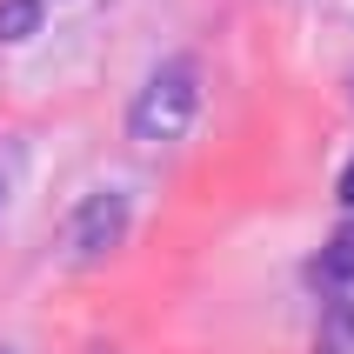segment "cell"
Returning a JSON list of instances; mask_svg holds the SVG:
<instances>
[{"label":"cell","instance_id":"1","mask_svg":"<svg viewBox=\"0 0 354 354\" xmlns=\"http://www.w3.org/2000/svg\"><path fill=\"white\" fill-rule=\"evenodd\" d=\"M194 114H201V67L194 60H160L127 107V134L140 147H174V140H187Z\"/></svg>","mask_w":354,"mask_h":354},{"label":"cell","instance_id":"2","mask_svg":"<svg viewBox=\"0 0 354 354\" xmlns=\"http://www.w3.org/2000/svg\"><path fill=\"white\" fill-rule=\"evenodd\" d=\"M120 241H127V194H114V187L87 194L74 207V221H67V248H74V261H107Z\"/></svg>","mask_w":354,"mask_h":354},{"label":"cell","instance_id":"3","mask_svg":"<svg viewBox=\"0 0 354 354\" xmlns=\"http://www.w3.org/2000/svg\"><path fill=\"white\" fill-rule=\"evenodd\" d=\"M321 281H328V288H354V221L321 248Z\"/></svg>","mask_w":354,"mask_h":354},{"label":"cell","instance_id":"4","mask_svg":"<svg viewBox=\"0 0 354 354\" xmlns=\"http://www.w3.org/2000/svg\"><path fill=\"white\" fill-rule=\"evenodd\" d=\"M40 34V0H0V40L20 47V40Z\"/></svg>","mask_w":354,"mask_h":354},{"label":"cell","instance_id":"5","mask_svg":"<svg viewBox=\"0 0 354 354\" xmlns=\"http://www.w3.org/2000/svg\"><path fill=\"white\" fill-rule=\"evenodd\" d=\"M348 348H354V308L348 301H328V321H321L315 354H348Z\"/></svg>","mask_w":354,"mask_h":354},{"label":"cell","instance_id":"6","mask_svg":"<svg viewBox=\"0 0 354 354\" xmlns=\"http://www.w3.org/2000/svg\"><path fill=\"white\" fill-rule=\"evenodd\" d=\"M341 207H354V160L341 167Z\"/></svg>","mask_w":354,"mask_h":354},{"label":"cell","instance_id":"7","mask_svg":"<svg viewBox=\"0 0 354 354\" xmlns=\"http://www.w3.org/2000/svg\"><path fill=\"white\" fill-rule=\"evenodd\" d=\"M0 354H7V348H0Z\"/></svg>","mask_w":354,"mask_h":354}]
</instances>
